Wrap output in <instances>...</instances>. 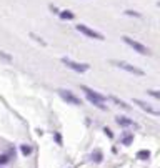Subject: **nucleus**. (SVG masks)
<instances>
[{
  "label": "nucleus",
  "mask_w": 160,
  "mask_h": 168,
  "mask_svg": "<svg viewBox=\"0 0 160 168\" xmlns=\"http://www.w3.org/2000/svg\"><path fill=\"white\" fill-rule=\"evenodd\" d=\"M80 88H82V92L85 93V97L89 98V102H90L92 105H95V107L100 108V110H107V105H104L107 98L104 97V95H100L99 92H95V90L85 87V85H82Z\"/></svg>",
  "instance_id": "nucleus-1"
},
{
  "label": "nucleus",
  "mask_w": 160,
  "mask_h": 168,
  "mask_svg": "<svg viewBox=\"0 0 160 168\" xmlns=\"http://www.w3.org/2000/svg\"><path fill=\"white\" fill-rule=\"evenodd\" d=\"M122 40L127 44L128 47H132V49L137 52V54H140V55H150V50H148V47H145V45H142L140 42H137V40H133V38H130V37H122Z\"/></svg>",
  "instance_id": "nucleus-2"
},
{
  "label": "nucleus",
  "mask_w": 160,
  "mask_h": 168,
  "mask_svg": "<svg viewBox=\"0 0 160 168\" xmlns=\"http://www.w3.org/2000/svg\"><path fill=\"white\" fill-rule=\"evenodd\" d=\"M112 63H114L115 67H119V68L128 72V73H133V75H137V77H143V70H140V68H137V67L127 63V62H122V60H112Z\"/></svg>",
  "instance_id": "nucleus-3"
},
{
  "label": "nucleus",
  "mask_w": 160,
  "mask_h": 168,
  "mask_svg": "<svg viewBox=\"0 0 160 168\" xmlns=\"http://www.w3.org/2000/svg\"><path fill=\"white\" fill-rule=\"evenodd\" d=\"M62 63H64L65 67H69V68H72L74 72H79V73H84V72H87L90 68L89 63H79V62H74V60L67 58V57L62 58Z\"/></svg>",
  "instance_id": "nucleus-4"
},
{
  "label": "nucleus",
  "mask_w": 160,
  "mask_h": 168,
  "mask_svg": "<svg viewBox=\"0 0 160 168\" xmlns=\"http://www.w3.org/2000/svg\"><path fill=\"white\" fill-rule=\"evenodd\" d=\"M59 95L62 98L65 100L67 103H70V105H75V107H80L82 105V100L77 97L75 93H72L70 90H65V88H59Z\"/></svg>",
  "instance_id": "nucleus-5"
},
{
  "label": "nucleus",
  "mask_w": 160,
  "mask_h": 168,
  "mask_svg": "<svg viewBox=\"0 0 160 168\" xmlns=\"http://www.w3.org/2000/svg\"><path fill=\"white\" fill-rule=\"evenodd\" d=\"M77 30H79L80 33H84V35H87V37H90V38H95V40H105V38H104V35H102L100 32H95V30H92L90 27L84 25V23H79V25H77Z\"/></svg>",
  "instance_id": "nucleus-6"
},
{
  "label": "nucleus",
  "mask_w": 160,
  "mask_h": 168,
  "mask_svg": "<svg viewBox=\"0 0 160 168\" xmlns=\"http://www.w3.org/2000/svg\"><path fill=\"white\" fill-rule=\"evenodd\" d=\"M133 103H135V105H138V107L142 108L143 112H147V113H150V115H158V110H155V108H152V107H150V105H148L147 102H143V100L133 98Z\"/></svg>",
  "instance_id": "nucleus-7"
},
{
  "label": "nucleus",
  "mask_w": 160,
  "mask_h": 168,
  "mask_svg": "<svg viewBox=\"0 0 160 168\" xmlns=\"http://www.w3.org/2000/svg\"><path fill=\"white\" fill-rule=\"evenodd\" d=\"M115 122H117V125H120V127H133V128H138L137 123H133L130 118L127 117H117L115 118Z\"/></svg>",
  "instance_id": "nucleus-8"
},
{
  "label": "nucleus",
  "mask_w": 160,
  "mask_h": 168,
  "mask_svg": "<svg viewBox=\"0 0 160 168\" xmlns=\"http://www.w3.org/2000/svg\"><path fill=\"white\" fill-rule=\"evenodd\" d=\"M110 100L115 103V105H119L120 108H124V110H130V105H127L124 102V100H120V98H117V97H110Z\"/></svg>",
  "instance_id": "nucleus-9"
},
{
  "label": "nucleus",
  "mask_w": 160,
  "mask_h": 168,
  "mask_svg": "<svg viewBox=\"0 0 160 168\" xmlns=\"http://www.w3.org/2000/svg\"><path fill=\"white\" fill-rule=\"evenodd\" d=\"M59 13H60V17L64 18V20H74L75 18V15L70 10H64V12H59Z\"/></svg>",
  "instance_id": "nucleus-10"
},
{
  "label": "nucleus",
  "mask_w": 160,
  "mask_h": 168,
  "mask_svg": "<svg viewBox=\"0 0 160 168\" xmlns=\"http://www.w3.org/2000/svg\"><path fill=\"white\" fill-rule=\"evenodd\" d=\"M137 158H138V160H148V158H150V152L148 150H140V152H137Z\"/></svg>",
  "instance_id": "nucleus-11"
},
{
  "label": "nucleus",
  "mask_w": 160,
  "mask_h": 168,
  "mask_svg": "<svg viewBox=\"0 0 160 168\" xmlns=\"http://www.w3.org/2000/svg\"><path fill=\"white\" fill-rule=\"evenodd\" d=\"M92 161H95V163L102 161V152L100 150H95L94 153H92Z\"/></svg>",
  "instance_id": "nucleus-12"
},
{
  "label": "nucleus",
  "mask_w": 160,
  "mask_h": 168,
  "mask_svg": "<svg viewBox=\"0 0 160 168\" xmlns=\"http://www.w3.org/2000/svg\"><path fill=\"white\" fill-rule=\"evenodd\" d=\"M20 152H22V155H30V153H32V147H28V145H22L20 147Z\"/></svg>",
  "instance_id": "nucleus-13"
},
{
  "label": "nucleus",
  "mask_w": 160,
  "mask_h": 168,
  "mask_svg": "<svg viewBox=\"0 0 160 168\" xmlns=\"http://www.w3.org/2000/svg\"><path fill=\"white\" fill-rule=\"evenodd\" d=\"M133 142V135H130V133H128V135H125L124 138H122V143H124V145H130V143H132Z\"/></svg>",
  "instance_id": "nucleus-14"
},
{
  "label": "nucleus",
  "mask_w": 160,
  "mask_h": 168,
  "mask_svg": "<svg viewBox=\"0 0 160 168\" xmlns=\"http://www.w3.org/2000/svg\"><path fill=\"white\" fill-rule=\"evenodd\" d=\"M30 37H32V38H33V40H35V42H38V44H40V45H43V47L47 45V44H45V40H43V38H40L38 35H35V33H30Z\"/></svg>",
  "instance_id": "nucleus-15"
},
{
  "label": "nucleus",
  "mask_w": 160,
  "mask_h": 168,
  "mask_svg": "<svg viewBox=\"0 0 160 168\" xmlns=\"http://www.w3.org/2000/svg\"><path fill=\"white\" fill-rule=\"evenodd\" d=\"M125 15H130V17H138V18L142 17L138 12H133V10H125Z\"/></svg>",
  "instance_id": "nucleus-16"
},
{
  "label": "nucleus",
  "mask_w": 160,
  "mask_h": 168,
  "mask_svg": "<svg viewBox=\"0 0 160 168\" xmlns=\"http://www.w3.org/2000/svg\"><path fill=\"white\" fill-rule=\"evenodd\" d=\"M0 58H3V60H7V62H12V57L7 55L5 52H2V50H0Z\"/></svg>",
  "instance_id": "nucleus-17"
},
{
  "label": "nucleus",
  "mask_w": 160,
  "mask_h": 168,
  "mask_svg": "<svg viewBox=\"0 0 160 168\" xmlns=\"http://www.w3.org/2000/svg\"><path fill=\"white\" fill-rule=\"evenodd\" d=\"M53 138H55V142L59 143V145H62V137H60V133L55 132V133H53Z\"/></svg>",
  "instance_id": "nucleus-18"
},
{
  "label": "nucleus",
  "mask_w": 160,
  "mask_h": 168,
  "mask_svg": "<svg viewBox=\"0 0 160 168\" xmlns=\"http://www.w3.org/2000/svg\"><path fill=\"white\" fill-rule=\"evenodd\" d=\"M104 132H105V135L109 137V138H114V133H112V130H110V128H107V127H105V128H104Z\"/></svg>",
  "instance_id": "nucleus-19"
},
{
  "label": "nucleus",
  "mask_w": 160,
  "mask_h": 168,
  "mask_svg": "<svg viewBox=\"0 0 160 168\" xmlns=\"http://www.w3.org/2000/svg\"><path fill=\"white\" fill-rule=\"evenodd\" d=\"M148 93H150V95H152V97H153V98H160V93L157 92V90H148Z\"/></svg>",
  "instance_id": "nucleus-20"
},
{
  "label": "nucleus",
  "mask_w": 160,
  "mask_h": 168,
  "mask_svg": "<svg viewBox=\"0 0 160 168\" xmlns=\"http://www.w3.org/2000/svg\"><path fill=\"white\" fill-rule=\"evenodd\" d=\"M8 161V158L5 156V155H2V156H0V165H3V163H7Z\"/></svg>",
  "instance_id": "nucleus-21"
},
{
  "label": "nucleus",
  "mask_w": 160,
  "mask_h": 168,
  "mask_svg": "<svg viewBox=\"0 0 160 168\" xmlns=\"http://www.w3.org/2000/svg\"><path fill=\"white\" fill-rule=\"evenodd\" d=\"M50 10H53L55 13H59V8H57V7H53V5H50Z\"/></svg>",
  "instance_id": "nucleus-22"
}]
</instances>
